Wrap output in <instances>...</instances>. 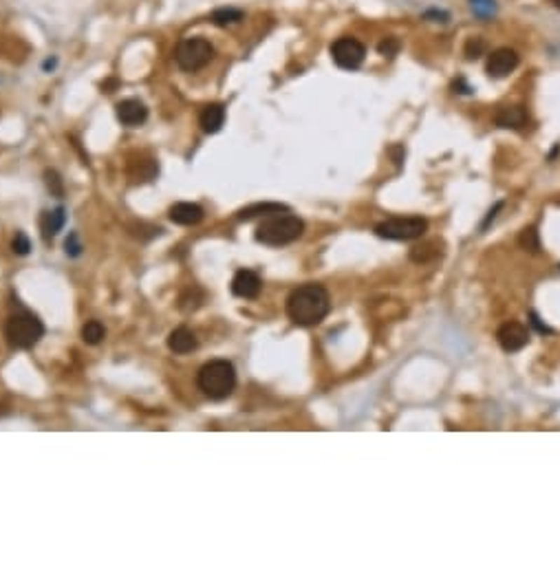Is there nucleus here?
<instances>
[{"instance_id":"0eeeda50","label":"nucleus","mask_w":560,"mask_h":562,"mask_svg":"<svg viewBox=\"0 0 560 562\" xmlns=\"http://www.w3.org/2000/svg\"><path fill=\"white\" fill-rule=\"evenodd\" d=\"M331 57L340 69L344 71H353L357 67H362L367 57V49L364 44L355 38H338L336 42L331 44Z\"/></svg>"},{"instance_id":"aec40b11","label":"nucleus","mask_w":560,"mask_h":562,"mask_svg":"<svg viewBox=\"0 0 560 562\" xmlns=\"http://www.w3.org/2000/svg\"><path fill=\"white\" fill-rule=\"evenodd\" d=\"M519 245L525 252H532V254H536L540 249V238H538L536 227H525V230L521 232V236H519Z\"/></svg>"},{"instance_id":"7ed1b4c3","label":"nucleus","mask_w":560,"mask_h":562,"mask_svg":"<svg viewBox=\"0 0 560 562\" xmlns=\"http://www.w3.org/2000/svg\"><path fill=\"white\" fill-rule=\"evenodd\" d=\"M305 232V223L294 214H271L256 227V240L267 247H282L298 240Z\"/></svg>"},{"instance_id":"9b49d317","label":"nucleus","mask_w":560,"mask_h":562,"mask_svg":"<svg viewBox=\"0 0 560 562\" xmlns=\"http://www.w3.org/2000/svg\"><path fill=\"white\" fill-rule=\"evenodd\" d=\"M117 119L122 121L124 126H130V128L142 126L148 119V109L139 100H124V102L117 104Z\"/></svg>"},{"instance_id":"f03ea898","label":"nucleus","mask_w":560,"mask_h":562,"mask_svg":"<svg viewBox=\"0 0 560 562\" xmlns=\"http://www.w3.org/2000/svg\"><path fill=\"white\" fill-rule=\"evenodd\" d=\"M196 384H199V390L210 399H214V402L228 399L236 388L234 364L228 359H212L203 364L199 377H196Z\"/></svg>"},{"instance_id":"5701e85b","label":"nucleus","mask_w":560,"mask_h":562,"mask_svg":"<svg viewBox=\"0 0 560 562\" xmlns=\"http://www.w3.org/2000/svg\"><path fill=\"white\" fill-rule=\"evenodd\" d=\"M470 3H472V9L479 13V16H490V13L496 11L494 0H470Z\"/></svg>"},{"instance_id":"6ab92c4d","label":"nucleus","mask_w":560,"mask_h":562,"mask_svg":"<svg viewBox=\"0 0 560 562\" xmlns=\"http://www.w3.org/2000/svg\"><path fill=\"white\" fill-rule=\"evenodd\" d=\"M106 336V329L102 327V322L97 320H88L84 327H82V340L86 344H100Z\"/></svg>"},{"instance_id":"9d476101","label":"nucleus","mask_w":560,"mask_h":562,"mask_svg":"<svg viewBox=\"0 0 560 562\" xmlns=\"http://www.w3.org/2000/svg\"><path fill=\"white\" fill-rule=\"evenodd\" d=\"M519 67V53L514 49H496L488 57V75L494 80H501L505 75H510L514 69Z\"/></svg>"},{"instance_id":"1a4fd4ad","label":"nucleus","mask_w":560,"mask_h":562,"mask_svg":"<svg viewBox=\"0 0 560 562\" xmlns=\"http://www.w3.org/2000/svg\"><path fill=\"white\" fill-rule=\"evenodd\" d=\"M263 289V280L261 276L256 271L252 269H240L234 273V278H232V294L236 298H243V300H254V298H259Z\"/></svg>"},{"instance_id":"b1692460","label":"nucleus","mask_w":560,"mask_h":562,"mask_svg":"<svg viewBox=\"0 0 560 562\" xmlns=\"http://www.w3.org/2000/svg\"><path fill=\"white\" fill-rule=\"evenodd\" d=\"M483 51H486V42L479 40V38H474V40H470V42L465 44V55H467V60L479 57Z\"/></svg>"},{"instance_id":"39448f33","label":"nucleus","mask_w":560,"mask_h":562,"mask_svg":"<svg viewBox=\"0 0 560 562\" xmlns=\"http://www.w3.org/2000/svg\"><path fill=\"white\" fill-rule=\"evenodd\" d=\"M426 230L428 223L421 217H392L377 223L375 234L386 240H415L426 234Z\"/></svg>"},{"instance_id":"6e6552de","label":"nucleus","mask_w":560,"mask_h":562,"mask_svg":"<svg viewBox=\"0 0 560 562\" xmlns=\"http://www.w3.org/2000/svg\"><path fill=\"white\" fill-rule=\"evenodd\" d=\"M496 340L505 353H519L529 344V331L521 322H505L496 331Z\"/></svg>"},{"instance_id":"ddd939ff","label":"nucleus","mask_w":560,"mask_h":562,"mask_svg":"<svg viewBox=\"0 0 560 562\" xmlns=\"http://www.w3.org/2000/svg\"><path fill=\"white\" fill-rule=\"evenodd\" d=\"M168 346L170 351L177 353V355H186V353H192L196 346H199V340H196L194 333L188 329V327H179L170 333L168 338Z\"/></svg>"},{"instance_id":"a211bd4d","label":"nucleus","mask_w":560,"mask_h":562,"mask_svg":"<svg viewBox=\"0 0 560 562\" xmlns=\"http://www.w3.org/2000/svg\"><path fill=\"white\" fill-rule=\"evenodd\" d=\"M243 18H245V13L236 7H221L212 13V22H214L217 27H230V25L240 22Z\"/></svg>"},{"instance_id":"4468645a","label":"nucleus","mask_w":560,"mask_h":562,"mask_svg":"<svg viewBox=\"0 0 560 562\" xmlns=\"http://www.w3.org/2000/svg\"><path fill=\"white\" fill-rule=\"evenodd\" d=\"M170 221L177 225H196L203 219V207L196 203H175L170 207Z\"/></svg>"},{"instance_id":"423d86ee","label":"nucleus","mask_w":560,"mask_h":562,"mask_svg":"<svg viewBox=\"0 0 560 562\" xmlns=\"http://www.w3.org/2000/svg\"><path fill=\"white\" fill-rule=\"evenodd\" d=\"M212 57H214V47L205 38H188L179 44L175 53L179 69L188 73L203 69Z\"/></svg>"},{"instance_id":"4be33fe9","label":"nucleus","mask_w":560,"mask_h":562,"mask_svg":"<svg viewBox=\"0 0 560 562\" xmlns=\"http://www.w3.org/2000/svg\"><path fill=\"white\" fill-rule=\"evenodd\" d=\"M64 247H67V256H71V258H78V256L82 254V242H80L78 234L71 232V234H69V238H67V242H64Z\"/></svg>"},{"instance_id":"f8f14e48","label":"nucleus","mask_w":560,"mask_h":562,"mask_svg":"<svg viewBox=\"0 0 560 562\" xmlns=\"http://www.w3.org/2000/svg\"><path fill=\"white\" fill-rule=\"evenodd\" d=\"M494 121L498 128H512V130H519L527 124V113L523 106H503V109H498L496 115H494Z\"/></svg>"},{"instance_id":"bb28decb","label":"nucleus","mask_w":560,"mask_h":562,"mask_svg":"<svg viewBox=\"0 0 560 562\" xmlns=\"http://www.w3.org/2000/svg\"><path fill=\"white\" fill-rule=\"evenodd\" d=\"M532 324H534L540 333H552V329H549L547 324H542V322L538 320V315H536V313H532Z\"/></svg>"},{"instance_id":"2eb2a0df","label":"nucleus","mask_w":560,"mask_h":562,"mask_svg":"<svg viewBox=\"0 0 560 562\" xmlns=\"http://www.w3.org/2000/svg\"><path fill=\"white\" fill-rule=\"evenodd\" d=\"M199 124L203 132L214 135L223 128L225 124V106L223 104H207L199 115Z\"/></svg>"},{"instance_id":"393cba45","label":"nucleus","mask_w":560,"mask_h":562,"mask_svg":"<svg viewBox=\"0 0 560 562\" xmlns=\"http://www.w3.org/2000/svg\"><path fill=\"white\" fill-rule=\"evenodd\" d=\"M11 247H13V252H16V254L25 256V254H29V249H32V242H29V238L22 232H18L16 238H13V242H11Z\"/></svg>"},{"instance_id":"a878e982","label":"nucleus","mask_w":560,"mask_h":562,"mask_svg":"<svg viewBox=\"0 0 560 562\" xmlns=\"http://www.w3.org/2000/svg\"><path fill=\"white\" fill-rule=\"evenodd\" d=\"M47 186L49 190H53L55 194H62V186H60V179L55 172H47Z\"/></svg>"},{"instance_id":"cd10ccee","label":"nucleus","mask_w":560,"mask_h":562,"mask_svg":"<svg viewBox=\"0 0 560 562\" xmlns=\"http://www.w3.org/2000/svg\"><path fill=\"white\" fill-rule=\"evenodd\" d=\"M552 3H554V5H556L558 9H560V0H552Z\"/></svg>"},{"instance_id":"dca6fc26","label":"nucleus","mask_w":560,"mask_h":562,"mask_svg":"<svg viewBox=\"0 0 560 562\" xmlns=\"http://www.w3.org/2000/svg\"><path fill=\"white\" fill-rule=\"evenodd\" d=\"M64 223H67V212H64V207H57V210H51V212H42V217H40L42 238L44 240H51L60 230H62Z\"/></svg>"},{"instance_id":"f3484780","label":"nucleus","mask_w":560,"mask_h":562,"mask_svg":"<svg viewBox=\"0 0 560 562\" xmlns=\"http://www.w3.org/2000/svg\"><path fill=\"white\" fill-rule=\"evenodd\" d=\"M289 207L282 205V203H254V205H247L243 210H238L236 219L238 221H250L254 217H271V214H280V212H287Z\"/></svg>"},{"instance_id":"f257e3e1","label":"nucleus","mask_w":560,"mask_h":562,"mask_svg":"<svg viewBox=\"0 0 560 562\" xmlns=\"http://www.w3.org/2000/svg\"><path fill=\"white\" fill-rule=\"evenodd\" d=\"M329 292L317 282L300 285L287 298V315L298 327H315L329 315Z\"/></svg>"},{"instance_id":"20e7f679","label":"nucleus","mask_w":560,"mask_h":562,"mask_svg":"<svg viewBox=\"0 0 560 562\" xmlns=\"http://www.w3.org/2000/svg\"><path fill=\"white\" fill-rule=\"evenodd\" d=\"M44 336V324L32 311L11 313L5 322V338L11 348H34Z\"/></svg>"},{"instance_id":"412c9836","label":"nucleus","mask_w":560,"mask_h":562,"mask_svg":"<svg viewBox=\"0 0 560 562\" xmlns=\"http://www.w3.org/2000/svg\"><path fill=\"white\" fill-rule=\"evenodd\" d=\"M377 51H380L382 55L392 57L399 51V40L397 38H386V40H382L380 44H377Z\"/></svg>"}]
</instances>
